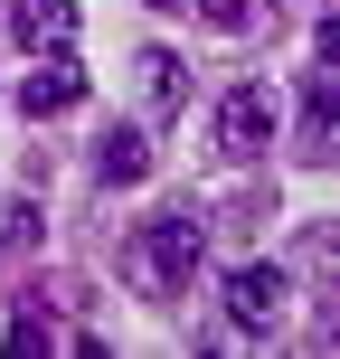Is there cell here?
<instances>
[{
    "mask_svg": "<svg viewBox=\"0 0 340 359\" xmlns=\"http://www.w3.org/2000/svg\"><path fill=\"white\" fill-rule=\"evenodd\" d=\"M198 246H208V227H198V208H151L142 227L123 236V284L151 293V303H179L198 274Z\"/></svg>",
    "mask_w": 340,
    "mask_h": 359,
    "instance_id": "1",
    "label": "cell"
},
{
    "mask_svg": "<svg viewBox=\"0 0 340 359\" xmlns=\"http://www.w3.org/2000/svg\"><path fill=\"white\" fill-rule=\"evenodd\" d=\"M274 133H284V104H274L265 76H246V86H227V104H217V151L227 161H265Z\"/></svg>",
    "mask_w": 340,
    "mask_h": 359,
    "instance_id": "2",
    "label": "cell"
},
{
    "mask_svg": "<svg viewBox=\"0 0 340 359\" xmlns=\"http://www.w3.org/2000/svg\"><path fill=\"white\" fill-rule=\"evenodd\" d=\"M217 303H227V322L246 331V341H265V331H284V303H293V274L284 265H236L227 284H217Z\"/></svg>",
    "mask_w": 340,
    "mask_h": 359,
    "instance_id": "3",
    "label": "cell"
},
{
    "mask_svg": "<svg viewBox=\"0 0 340 359\" xmlns=\"http://www.w3.org/2000/svg\"><path fill=\"white\" fill-rule=\"evenodd\" d=\"M86 104V67H76V48H38L29 76H19V114L29 123H57V114Z\"/></svg>",
    "mask_w": 340,
    "mask_h": 359,
    "instance_id": "4",
    "label": "cell"
},
{
    "mask_svg": "<svg viewBox=\"0 0 340 359\" xmlns=\"http://www.w3.org/2000/svg\"><path fill=\"white\" fill-rule=\"evenodd\" d=\"M293 151H303V161H331L340 151V67H322L303 86V133H293Z\"/></svg>",
    "mask_w": 340,
    "mask_h": 359,
    "instance_id": "5",
    "label": "cell"
},
{
    "mask_svg": "<svg viewBox=\"0 0 340 359\" xmlns=\"http://www.w3.org/2000/svg\"><path fill=\"white\" fill-rule=\"evenodd\" d=\"M10 38L19 48H76V0H10Z\"/></svg>",
    "mask_w": 340,
    "mask_h": 359,
    "instance_id": "6",
    "label": "cell"
},
{
    "mask_svg": "<svg viewBox=\"0 0 340 359\" xmlns=\"http://www.w3.org/2000/svg\"><path fill=\"white\" fill-rule=\"evenodd\" d=\"M95 180H104V189H142V180H151V133L114 123L104 142H95Z\"/></svg>",
    "mask_w": 340,
    "mask_h": 359,
    "instance_id": "7",
    "label": "cell"
},
{
    "mask_svg": "<svg viewBox=\"0 0 340 359\" xmlns=\"http://www.w3.org/2000/svg\"><path fill=\"white\" fill-rule=\"evenodd\" d=\"M132 76H142V104L161 114V123H170L179 104H189V86H179V57H161V48H142V67H132Z\"/></svg>",
    "mask_w": 340,
    "mask_h": 359,
    "instance_id": "8",
    "label": "cell"
},
{
    "mask_svg": "<svg viewBox=\"0 0 340 359\" xmlns=\"http://www.w3.org/2000/svg\"><path fill=\"white\" fill-rule=\"evenodd\" d=\"M179 10H198L208 29H255V19H274L265 0H179Z\"/></svg>",
    "mask_w": 340,
    "mask_h": 359,
    "instance_id": "9",
    "label": "cell"
},
{
    "mask_svg": "<svg viewBox=\"0 0 340 359\" xmlns=\"http://www.w3.org/2000/svg\"><path fill=\"white\" fill-rule=\"evenodd\" d=\"M29 246V208H0V255H19Z\"/></svg>",
    "mask_w": 340,
    "mask_h": 359,
    "instance_id": "10",
    "label": "cell"
},
{
    "mask_svg": "<svg viewBox=\"0 0 340 359\" xmlns=\"http://www.w3.org/2000/svg\"><path fill=\"white\" fill-rule=\"evenodd\" d=\"M151 10H179V0H151Z\"/></svg>",
    "mask_w": 340,
    "mask_h": 359,
    "instance_id": "11",
    "label": "cell"
}]
</instances>
